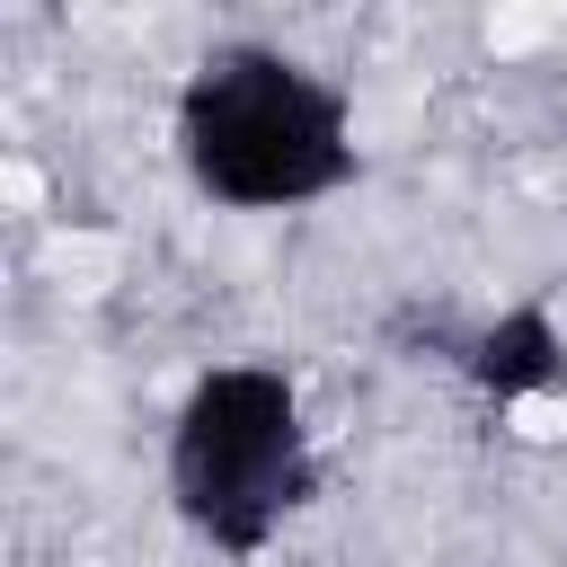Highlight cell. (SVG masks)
Masks as SVG:
<instances>
[{"label": "cell", "mask_w": 567, "mask_h": 567, "mask_svg": "<svg viewBox=\"0 0 567 567\" xmlns=\"http://www.w3.org/2000/svg\"><path fill=\"white\" fill-rule=\"evenodd\" d=\"M168 487H177V514L213 549H230V558L266 549L275 523L310 496V443H301L292 381L266 363L204 372L168 434Z\"/></svg>", "instance_id": "cell-2"}, {"label": "cell", "mask_w": 567, "mask_h": 567, "mask_svg": "<svg viewBox=\"0 0 567 567\" xmlns=\"http://www.w3.org/2000/svg\"><path fill=\"white\" fill-rule=\"evenodd\" d=\"M470 372H478V390H496V399L558 390V381H567V337L549 328V310H505V319L470 346Z\"/></svg>", "instance_id": "cell-3"}, {"label": "cell", "mask_w": 567, "mask_h": 567, "mask_svg": "<svg viewBox=\"0 0 567 567\" xmlns=\"http://www.w3.org/2000/svg\"><path fill=\"white\" fill-rule=\"evenodd\" d=\"M177 142L195 186H213L221 204H310L354 177L346 97L275 44L204 53L177 97Z\"/></svg>", "instance_id": "cell-1"}]
</instances>
